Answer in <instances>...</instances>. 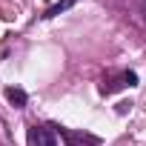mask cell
<instances>
[{
    "label": "cell",
    "instance_id": "1",
    "mask_svg": "<svg viewBox=\"0 0 146 146\" xmlns=\"http://www.w3.org/2000/svg\"><path fill=\"white\" fill-rule=\"evenodd\" d=\"M26 143L29 146H57V129L54 126H37L32 123L26 132Z\"/></svg>",
    "mask_w": 146,
    "mask_h": 146
},
{
    "label": "cell",
    "instance_id": "2",
    "mask_svg": "<svg viewBox=\"0 0 146 146\" xmlns=\"http://www.w3.org/2000/svg\"><path fill=\"white\" fill-rule=\"evenodd\" d=\"M132 89V86H137V75L135 72H120L117 78H109V80H103V86H100V92L103 95H112V92H117V89Z\"/></svg>",
    "mask_w": 146,
    "mask_h": 146
},
{
    "label": "cell",
    "instance_id": "3",
    "mask_svg": "<svg viewBox=\"0 0 146 146\" xmlns=\"http://www.w3.org/2000/svg\"><path fill=\"white\" fill-rule=\"evenodd\" d=\"M3 95H6V100H9L12 106H17V109H23V106L29 103V95H26L23 89H17V86H9Z\"/></svg>",
    "mask_w": 146,
    "mask_h": 146
},
{
    "label": "cell",
    "instance_id": "4",
    "mask_svg": "<svg viewBox=\"0 0 146 146\" xmlns=\"http://www.w3.org/2000/svg\"><path fill=\"white\" fill-rule=\"evenodd\" d=\"M72 3H75V0H60V3H54V6H49V9H46V15H43V17H54V15H60L63 9H69Z\"/></svg>",
    "mask_w": 146,
    "mask_h": 146
},
{
    "label": "cell",
    "instance_id": "5",
    "mask_svg": "<svg viewBox=\"0 0 146 146\" xmlns=\"http://www.w3.org/2000/svg\"><path fill=\"white\" fill-rule=\"evenodd\" d=\"M135 20L146 29V0H137V9H135Z\"/></svg>",
    "mask_w": 146,
    "mask_h": 146
}]
</instances>
